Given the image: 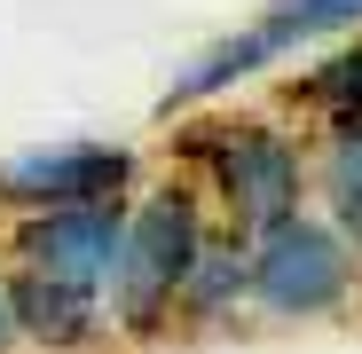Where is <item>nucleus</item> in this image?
Segmentation results:
<instances>
[{
  "label": "nucleus",
  "instance_id": "f257e3e1",
  "mask_svg": "<svg viewBox=\"0 0 362 354\" xmlns=\"http://www.w3.org/2000/svg\"><path fill=\"white\" fill-rule=\"evenodd\" d=\"M213 228V205L197 197L189 173L142 182L127 197V236H118V268L103 283V315H110V346H165L173 323V291L189 276L197 244Z\"/></svg>",
  "mask_w": 362,
  "mask_h": 354
},
{
  "label": "nucleus",
  "instance_id": "f03ea898",
  "mask_svg": "<svg viewBox=\"0 0 362 354\" xmlns=\"http://www.w3.org/2000/svg\"><path fill=\"white\" fill-rule=\"evenodd\" d=\"M181 173L197 182L213 220L252 236L308 205V134H291L284 118H260V110H213L181 134Z\"/></svg>",
  "mask_w": 362,
  "mask_h": 354
},
{
  "label": "nucleus",
  "instance_id": "7ed1b4c3",
  "mask_svg": "<svg viewBox=\"0 0 362 354\" xmlns=\"http://www.w3.org/2000/svg\"><path fill=\"white\" fill-rule=\"evenodd\" d=\"M245 268H252V323L291 331V323H339V315L362 307L354 252L315 205L252 228L245 236Z\"/></svg>",
  "mask_w": 362,
  "mask_h": 354
},
{
  "label": "nucleus",
  "instance_id": "20e7f679",
  "mask_svg": "<svg viewBox=\"0 0 362 354\" xmlns=\"http://www.w3.org/2000/svg\"><path fill=\"white\" fill-rule=\"evenodd\" d=\"M142 189V150L127 142H32L0 158V220L55 213V205H95V197H134Z\"/></svg>",
  "mask_w": 362,
  "mask_h": 354
},
{
  "label": "nucleus",
  "instance_id": "39448f33",
  "mask_svg": "<svg viewBox=\"0 0 362 354\" xmlns=\"http://www.w3.org/2000/svg\"><path fill=\"white\" fill-rule=\"evenodd\" d=\"M118 236H127V197H95V205H55V213H24L0 236V260L55 276V283H79L103 291L118 268Z\"/></svg>",
  "mask_w": 362,
  "mask_h": 354
},
{
  "label": "nucleus",
  "instance_id": "423d86ee",
  "mask_svg": "<svg viewBox=\"0 0 362 354\" xmlns=\"http://www.w3.org/2000/svg\"><path fill=\"white\" fill-rule=\"evenodd\" d=\"M236 323H252V268H245V228L213 220L205 244L189 260V276H181L173 291V323L165 338H221Z\"/></svg>",
  "mask_w": 362,
  "mask_h": 354
},
{
  "label": "nucleus",
  "instance_id": "0eeeda50",
  "mask_svg": "<svg viewBox=\"0 0 362 354\" xmlns=\"http://www.w3.org/2000/svg\"><path fill=\"white\" fill-rule=\"evenodd\" d=\"M8 315H16V346H32V354H103L110 346L103 291L55 283L32 268H8Z\"/></svg>",
  "mask_w": 362,
  "mask_h": 354
},
{
  "label": "nucleus",
  "instance_id": "6e6552de",
  "mask_svg": "<svg viewBox=\"0 0 362 354\" xmlns=\"http://www.w3.org/2000/svg\"><path fill=\"white\" fill-rule=\"evenodd\" d=\"M308 205L346 236L362 276V118H331L308 134Z\"/></svg>",
  "mask_w": 362,
  "mask_h": 354
},
{
  "label": "nucleus",
  "instance_id": "1a4fd4ad",
  "mask_svg": "<svg viewBox=\"0 0 362 354\" xmlns=\"http://www.w3.org/2000/svg\"><path fill=\"white\" fill-rule=\"evenodd\" d=\"M252 32L268 40L276 64H291V55L315 47V40H346V32H362V0H276L268 16H252Z\"/></svg>",
  "mask_w": 362,
  "mask_h": 354
},
{
  "label": "nucleus",
  "instance_id": "9d476101",
  "mask_svg": "<svg viewBox=\"0 0 362 354\" xmlns=\"http://www.w3.org/2000/svg\"><path fill=\"white\" fill-rule=\"evenodd\" d=\"M291 102L315 118V126H331V118H362V32H346L323 64H308L291 79Z\"/></svg>",
  "mask_w": 362,
  "mask_h": 354
},
{
  "label": "nucleus",
  "instance_id": "9b49d317",
  "mask_svg": "<svg viewBox=\"0 0 362 354\" xmlns=\"http://www.w3.org/2000/svg\"><path fill=\"white\" fill-rule=\"evenodd\" d=\"M0 354H16V315H8V260H0Z\"/></svg>",
  "mask_w": 362,
  "mask_h": 354
}]
</instances>
